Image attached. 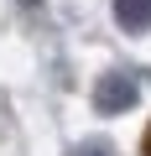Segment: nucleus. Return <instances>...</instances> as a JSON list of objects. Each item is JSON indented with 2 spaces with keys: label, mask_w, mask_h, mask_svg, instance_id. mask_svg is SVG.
I'll return each instance as SVG.
<instances>
[{
  "label": "nucleus",
  "mask_w": 151,
  "mask_h": 156,
  "mask_svg": "<svg viewBox=\"0 0 151 156\" xmlns=\"http://www.w3.org/2000/svg\"><path fill=\"white\" fill-rule=\"evenodd\" d=\"M146 156H151V130H146Z\"/></svg>",
  "instance_id": "nucleus-4"
},
{
  "label": "nucleus",
  "mask_w": 151,
  "mask_h": 156,
  "mask_svg": "<svg viewBox=\"0 0 151 156\" xmlns=\"http://www.w3.org/2000/svg\"><path fill=\"white\" fill-rule=\"evenodd\" d=\"M135 99H141V78L135 73H120L115 68V73H104L99 83H94V109L99 115H125Z\"/></svg>",
  "instance_id": "nucleus-1"
},
{
  "label": "nucleus",
  "mask_w": 151,
  "mask_h": 156,
  "mask_svg": "<svg viewBox=\"0 0 151 156\" xmlns=\"http://www.w3.org/2000/svg\"><path fill=\"white\" fill-rule=\"evenodd\" d=\"M73 156H115V146H110V140H99V135H89V140L73 146Z\"/></svg>",
  "instance_id": "nucleus-3"
},
{
  "label": "nucleus",
  "mask_w": 151,
  "mask_h": 156,
  "mask_svg": "<svg viewBox=\"0 0 151 156\" xmlns=\"http://www.w3.org/2000/svg\"><path fill=\"white\" fill-rule=\"evenodd\" d=\"M21 5H42V0H21Z\"/></svg>",
  "instance_id": "nucleus-5"
},
{
  "label": "nucleus",
  "mask_w": 151,
  "mask_h": 156,
  "mask_svg": "<svg viewBox=\"0 0 151 156\" xmlns=\"http://www.w3.org/2000/svg\"><path fill=\"white\" fill-rule=\"evenodd\" d=\"M115 21H120V31H130V37L151 31V0H115Z\"/></svg>",
  "instance_id": "nucleus-2"
}]
</instances>
